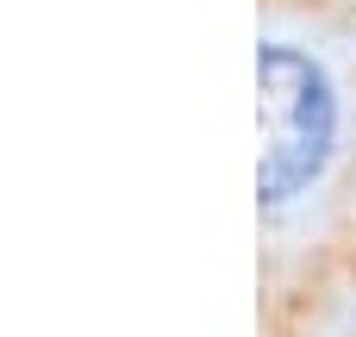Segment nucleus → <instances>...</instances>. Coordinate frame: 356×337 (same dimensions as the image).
Instances as JSON below:
<instances>
[{
    "instance_id": "1",
    "label": "nucleus",
    "mask_w": 356,
    "mask_h": 337,
    "mask_svg": "<svg viewBox=\"0 0 356 337\" xmlns=\"http://www.w3.org/2000/svg\"><path fill=\"white\" fill-rule=\"evenodd\" d=\"M257 119H263V213H288L300 194H313L338 156L344 131V94L332 63L288 31H263L257 44Z\"/></svg>"
}]
</instances>
